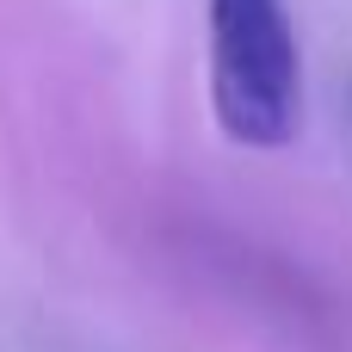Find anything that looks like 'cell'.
I'll return each mask as SVG.
<instances>
[{
    "label": "cell",
    "instance_id": "6da1fadb",
    "mask_svg": "<svg viewBox=\"0 0 352 352\" xmlns=\"http://www.w3.org/2000/svg\"><path fill=\"white\" fill-rule=\"evenodd\" d=\"M210 111L235 148H285L303 124V56L285 0H210Z\"/></svg>",
    "mask_w": 352,
    "mask_h": 352
}]
</instances>
